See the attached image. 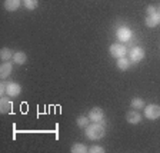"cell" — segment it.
I'll list each match as a JSON object with an SVG mask.
<instances>
[{
  "instance_id": "cell-1",
  "label": "cell",
  "mask_w": 160,
  "mask_h": 153,
  "mask_svg": "<svg viewBox=\"0 0 160 153\" xmlns=\"http://www.w3.org/2000/svg\"><path fill=\"white\" fill-rule=\"evenodd\" d=\"M86 136L92 140H99L104 136V126L102 123H92L86 127Z\"/></svg>"
},
{
  "instance_id": "cell-2",
  "label": "cell",
  "mask_w": 160,
  "mask_h": 153,
  "mask_svg": "<svg viewBox=\"0 0 160 153\" xmlns=\"http://www.w3.org/2000/svg\"><path fill=\"white\" fill-rule=\"evenodd\" d=\"M144 116L150 120H156L160 117V106L157 105H149L144 107Z\"/></svg>"
},
{
  "instance_id": "cell-3",
  "label": "cell",
  "mask_w": 160,
  "mask_h": 153,
  "mask_svg": "<svg viewBox=\"0 0 160 153\" xmlns=\"http://www.w3.org/2000/svg\"><path fill=\"white\" fill-rule=\"evenodd\" d=\"M109 50H110V54L113 57H117V59L119 57H124L127 53L126 46H123V44H120V43H113Z\"/></svg>"
},
{
  "instance_id": "cell-4",
  "label": "cell",
  "mask_w": 160,
  "mask_h": 153,
  "mask_svg": "<svg viewBox=\"0 0 160 153\" xmlns=\"http://www.w3.org/2000/svg\"><path fill=\"white\" fill-rule=\"evenodd\" d=\"M89 119L94 123H102L104 119V112L100 107H93V109L89 112Z\"/></svg>"
},
{
  "instance_id": "cell-5",
  "label": "cell",
  "mask_w": 160,
  "mask_h": 153,
  "mask_svg": "<svg viewBox=\"0 0 160 153\" xmlns=\"http://www.w3.org/2000/svg\"><path fill=\"white\" fill-rule=\"evenodd\" d=\"M143 57H144V50L142 49V47H134V49H132V52H130V62L137 63L140 60H143Z\"/></svg>"
},
{
  "instance_id": "cell-6",
  "label": "cell",
  "mask_w": 160,
  "mask_h": 153,
  "mask_svg": "<svg viewBox=\"0 0 160 153\" xmlns=\"http://www.w3.org/2000/svg\"><path fill=\"white\" fill-rule=\"evenodd\" d=\"M20 92H22V86H20L19 83H7V94H9L10 97H16L20 94Z\"/></svg>"
},
{
  "instance_id": "cell-7",
  "label": "cell",
  "mask_w": 160,
  "mask_h": 153,
  "mask_svg": "<svg viewBox=\"0 0 160 153\" xmlns=\"http://www.w3.org/2000/svg\"><path fill=\"white\" fill-rule=\"evenodd\" d=\"M117 39H119L120 42H129V40L132 39V32H130L127 27H120V29L117 30Z\"/></svg>"
},
{
  "instance_id": "cell-8",
  "label": "cell",
  "mask_w": 160,
  "mask_h": 153,
  "mask_svg": "<svg viewBox=\"0 0 160 153\" xmlns=\"http://www.w3.org/2000/svg\"><path fill=\"white\" fill-rule=\"evenodd\" d=\"M146 24L149 27H156L160 24V13L159 12H156V13L153 14H149V16L146 17Z\"/></svg>"
},
{
  "instance_id": "cell-9",
  "label": "cell",
  "mask_w": 160,
  "mask_h": 153,
  "mask_svg": "<svg viewBox=\"0 0 160 153\" xmlns=\"http://www.w3.org/2000/svg\"><path fill=\"white\" fill-rule=\"evenodd\" d=\"M0 110H2V113H10V112H12V102H10V99L2 96V100H0Z\"/></svg>"
},
{
  "instance_id": "cell-10",
  "label": "cell",
  "mask_w": 160,
  "mask_h": 153,
  "mask_svg": "<svg viewBox=\"0 0 160 153\" xmlns=\"http://www.w3.org/2000/svg\"><path fill=\"white\" fill-rule=\"evenodd\" d=\"M10 73H12V63L6 62V63L2 64V67H0V77L4 80L10 76Z\"/></svg>"
},
{
  "instance_id": "cell-11",
  "label": "cell",
  "mask_w": 160,
  "mask_h": 153,
  "mask_svg": "<svg viewBox=\"0 0 160 153\" xmlns=\"http://www.w3.org/2000/svg\"><path fill=\"white\" fill-rule=\"evenodd\" d=\"M126 120L129 122V123H132V125H136V123H139L140 120H142V116L139 115V112H129V113L126 115Z\"/></svg>"
},
{
  "instance_id": "cell-12",
  "label": "cell",
  "mask_w": 160,
  "mask_h": 153,
  "mask_svg": "<svg viewBox=\"0 0 160 153\" xmlns=\"http://www.w3.org/2000/svg\"><path fill=\"white\" fill-rule=\"evenodd\" d=\"M20 7V0H6L4 2V9L9 12H14Z\"/></svg>"
},
{
  "instance_id": "cell-13",
  "label": "cell",
  "mask_w": 160,
  "mask_h": 153,
  "mask_svg": "<svg viewBox=\"0 0 160 153\" xmlns=\"http://www.w3.org/2000/svg\"><path fill=\"white\" fill-rule=\"evenodd\" d=\"M27 60V56L23 53V52H16L13 56V62L16 64H24Z\"/></svg>"
},
{
  "instance_id": "cell-14",
  "label": "cell",
  "mask_w": 160,
  "mask_h": 153,
  "mask_svg": "<svg viewBox=\"0 0 160 153\" xmlns=\"http://www.w3.org/2000/svg\"><path fill=\"white\" fill-rule=\"evenodd\" d=\"M117 67L120 70H127L130 67V60L127 57H119L117 59Z\"/></svg>"
},
{
  "instance_id": "cell-15",
  "label": "cell",
  "mask_w": 160,
  "mask_h": 153,
  "mask_svg": "<svg viewBox=\"0 0 160 153\" xmlns=\"http://www.w3.org/2000/svg\"><path fill=\"white\" fill-rule=\"evenodd\" d=\"M14 56V53L12 52L10 49H2V52H0V57H2V60H4V62H9L12 57Z\"/></svg>"
},
{
  "instance_id": "cell-16",
  "label": "cell",
  "mask_w": 160,
  "mask_h": 153,
  "mask_svg": "<svg viewBox=\"0 0 160 153\" xmlns=\"http://www.w3.org/2000/svg\"><path fill=\"white\" fill-rule=\"evenodd\" d=\"M70 150H72L73 153H86V152H89V149H87L83 143H74Z\"/></svg>"
},
{
  "instance_id": "cell-17",
  "label": "cell",
  "mask_w": 160,
  "mask_h": 153,
  "mask_svg": "<svg viewBox=\"0 0 160 153\" xmlns=\"http://www.w3.org/2000/svg\"><path fill=\"white\" fill-rule=\"evenodd\" d=\"M23 2H24V7L29 10H34L39 6V2H37V0H23Z\"/></svg>"
},
{
  "instance_id": "cell-18",
  "label": "cell",
  "mask_w": 160,
  "mask_h": 153,
  "mask_svg": "<svg viewBox=\"0 0 160 153\" xmlns=\"http://www.w3.org/2000/svg\"><path fill=\"white\" fill-rule=\"evenodd\" d=\"M132 107H134V109H142V107H144V102L142 99H139V97H134V99L132 100Z\"/></svg>"
},
{
  "instance_id": "cell-19",
  "label": "cell",
  "mask_w": 160,
  "mask_h": 153,
  "mask_svg": "<svg viewBox=\"0 0 160 153\" xmlns=\"http://www.w3.org/2000/svg\"><path fill=\"white\" fill-rule=\"evenodd\" d=\"M89 117H84V116H80L77 117V126L80 127H87L89 126Z\"/></svg>"
},
{
  "instance_id": "cell-20",
  "label": "cell",
  "mask_w": 160,
  "mask_h": 153,
  "mask_svg": "<svg viewBox=\"0 0 160 153\" xmlns=\"http://www.w3.org/2000/svg\"><path fill=\"white\" fill-rule=\"evenodd\" d=\"M90 153H104V149L102 146H92L89 149Z\"/></svg>"
},
{
  "instance_id": "cell-21",
  "label": "cell",
  "mask_w": 160,
  "mask_h": 153,
  "mask_svg": "<svg viewBox=\"0 0 160 153\" xmlns=\"http://www.w3.org/2000/svg\"><path fill=\"white\" fill-rule=\"evenodd\" d=\"M147 13H149V14L156 13V7H154V6H149V7H147Z\"/></svg>"
},
{
  "instance_id": "cell-22",
  "label": "cell",
  "mask_w": 160,
  "mask_h": 153,
  "mask_svg": "<svg viewBox=\"0 0 160 153\" xmlns=\"http://www.w3.org/2000/svg\"><path fill=\"white\" fill-rule=\"evenodd\" d=\"M159 13H160V6H159Z\"/></svg>"
}]
</instances>
